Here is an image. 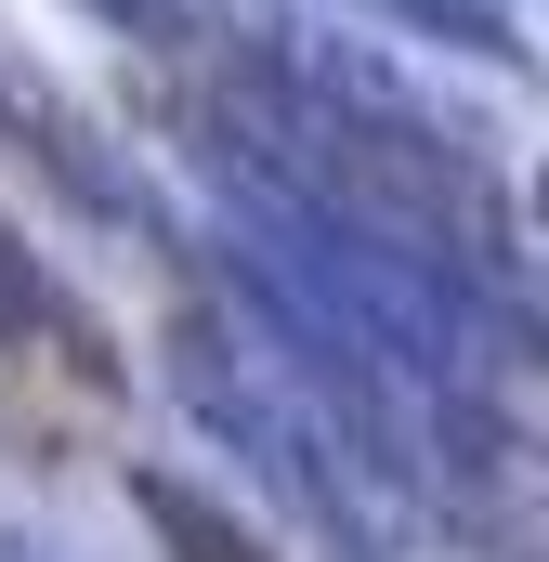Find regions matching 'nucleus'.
<instances>
[{
  "instance_id": "f03ea898",
  "label": "nucleus",
  "mask_w": 549,
  "mask_h": 562,
  "mask_svg": "<svg viewBox=\"0 0 549 562\" xmlns=\"http://www.w3.org/2000/svg\"><path fill=\"white\" fill-rule=\"evenodd\" d=\"M105 419H119V340L79 314V288L0 210V431L13 445H92Z\"/></svg>"
},
{
  "instance_id": "20e7f679",
  "label": "nucleus",
  "mask_w": 549,
  "mask_h": 562,
  "mask_svg": "<svg viewBox=\"0 0 549 562\" xmlns=\"http://www.w3.org/2000/svg\"><path fill=\"white\" fill-rule=\"evenodd\" d=\"M132 510L157 524V562H288L262 524H236V510H223V497H197L183 471H144V484H132Z\"/></svg>"
},
{
  "instance_id": "7ed1b4c3",
  "label": "nucleus",
  "mask_w": 549,
  "mask_h": 562,
  "mask_svg": "<svg viewBox=\"0 0 549 562\" xmlns=\"http://www.w3.org/2000/svg\"><path fill=\"white\" fill-rule=\"evenodd\" d=\"M0 144L40 170V183H66V196H92V210H119V170H105V132L79 119V92L0 26Z\"/></svg>"
},
{
  "instance_id": "f257e3e1",
  "label": "nucleus",
  "mask_w": 549,
  "mask_h": 562,
  "mask_svg": "<svg viewBox=\"0 0 549 562\" xmlns=\"http://www.w3.org/2000/svg\"><path fill=\"white\" fill-rule=\"evenodd\" d=\"M274 132H301L314 183H327L354 223H380V236H445V249H497V196H484L432 132L367 119V105H340V92H314V79H274Z\"/></svg>"
}]
</instances>
